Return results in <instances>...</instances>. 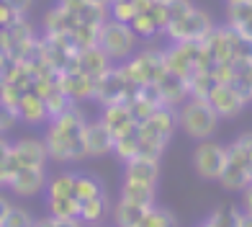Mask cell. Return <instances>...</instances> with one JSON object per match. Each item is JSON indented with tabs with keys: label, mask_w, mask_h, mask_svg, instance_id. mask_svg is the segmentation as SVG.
<instances>
[{
	"label": "cell",
	"mask_w": 252,
	"mask_h": 227,
	"mask_svg": "<svg viewBox=\"0 0 252 227\" xmlns=\"http://www.w3.org/2000/svg\"><path fill=\"white\" fill-rule=\"evenodd\" d=\"M5 3H8L10 8H13L16 13H21V10H26V8L31 5V0H5Z\"/></svg>",
	"instance_id": "30"
},
{
	"label": "cell",
	"mask_w": 252,
	"mask_h": 227,
	"mask_svg": "<svg viewBox=\"0 0 252 227\" xmlns=\"http://www.w3.org/2000/svg\"><path fill=\"white\" fill-rule=\"evenodd\" d=\"M100 124L111 132L113 140L121 137L124 132H129V129L136 127V121L131 119L129 106H126V104H108L106 111H103V116H100Z\"/></svg>",
	"instance_id": "11"
},
{
	"label": "cell",
	"mask_w": 252,
	"mask_h": 227,
	"mask_svg": "<svg viewBox=\"0 0 252 227\" xmlns=\"http://www.w3.org/2000/svg\"><path fill=\"white\" fill-rule=\"evenodd\" d=\"M216 181H219L226 191H242L252 181V160L237 142L226 145V160H224V168H221V176Z\"/></svg>",
	"instance_id": "3"
},
{
	"label": "cell",
	"mask_w": 252,
	"mask_h": 227,
	"mask_svg": "<svg viewBox=\"0 0 252 227\" xmlns=\"http://www.w3.org/2000/svg\"><path fill=\"white\" fill-rule=\"evenodd\" d=\"M57 88H60L70 101L93 98L95 77L88 75V73H83V70H62L60 77H57Z\"/></svg>",
	"instance_id": "7"
},
{
	"label": "cell",
	"mask_w": 252,
	"mask_h": 227,
	"mask_svg": "<svg viewBox=\"0 0 252 227\" xmlns=\"http://www.w3.org/2000/svg\"><path fill=\"white\" fill-rule=\"evenodd\" d=\"M16 121H18V111L0 101V132H8Z\"/></svg>",
	"instance_id": "26"
},
{
	"label": "cell",
	"mask_w": 252,
	"mask_h": 227,
	"mask_svg": "<svg viewBox=\"0 0 252 227\" xmlns=\"http://www.w3.org/2000/svg\"><path fill=\"white\" fill-rule=\"evenodd\" d=\"M108 212V201H106V194H95L90 199H83L80 201V222H100L103 214Z\"/></svg>",
	"instance_id": "18"
},
{
	"label": "cell",
	"mask_w": 252,
	"mask_h": 227,
	"mask_svg": "<svg viewBox=\"0 0 252 227\" xmlns=\"http://www.w3.org/2000/svg\"><path fill=\"white\" fill-rule=\"evenodd\" d=\"M75 176L77 173H57L49 181V196H75Z\"/></svg>",
	"instance_id": "21"
},
{
	"label": "cell",
	"mask_w": 252,
	"mask_h": 227,
	"mask_svg": "<svg viewBox=\"0 0 252 227\" xmlns=\"http://www.w3.org/2000/svg\"><path fill=\"white\" fill-rule=\"evenodd\" d=\"M16 111H18V119H24L29 124H39L44 119H49L47 104H44V98L36 90H24L18 98V104H16Z\"/></svg>",
	"instance_id": "14"
},
{
	"label": "cell",
	"mask_w": 252,
	"mask_h": 227,
	"mask_svg": "<svg viewBox=\"0 0 252 227\" xmlns=\"http://www.w3.org/2000/svg\"><path fill=\"white\" fill-rule=\"evenodd\" d=\"M83 147H85V155H93V157H100L113 150V137L111 132L103 127L100 121H93V124H85L83 129Z\"/></svg>",
	"instance_id": "10"
},
{
	"label": "cell",
	"mask_w": 252,
	"mask_h": 227,
	"mask_svg": "<svg viewBox=\"0 0 252 227\" xmlns=\"http://www.w3.org/2000/svg\"><path fill=\"white\" fill-rule=\"evenodd\" d=\"M155 186L152 184H142V181H131L124 178L121 184V199L134 201V204H144V207H152L155 204Z\"/></svg>",
	"instance_id": "16"
},
{
	"label": "cell",
	"mask_w": 252,
	"mask_h": 227,
	"mask_svg": "<svg viewBox=\"0 0 252 227\" xmlns=\"http://www.w3.org/2000/svg\"><path fill=\"white\" fill-rule=\"evenodd\" d=\"M157 85V93H159V101H162V106H180L183 101L188 98V88H186V80L173 73H165L159 80L155 83Z\"/></svg>",
	"instance_id": "12"
},
{
	"label": "cell",
	"mask_w": 252,
	"mask_h": 227,
	"mask_svg": "<svg viewBox=\"0 0 252 227\" xmlns=\"http://www.w3.org/2000/svg\"><path fill=\"white\" fill-rule=\"evenodd\" d=\"M178 124L190 134V137L209 140V137H214L216 127H219V114L214 111L209 98L190 96L188 101H183L178 106Z\"/></svg>",
	"instance_id": "2"
},
{
	"label": "cell",
	"mask_w": 252,
	"mask_h": 227,
	"mask_svg": "<svg viewBox=\"0 0 252 227\" xmlns=\"http://www.w3.org/2000/svg\"><path fill=\"white\" fill-rule=\"evenodd\" d=\"M165 31L173 41H203L214 31V21L209 18V13H203L198 8H190L186 16L167 24Z\"/></svg>",
	"instance_id": "4"
},
{
	"label": "cell",
	"mask_w": 252,
	"mask_h": 227,
	"mask_svg": "<svg viewBox=\"0 0 252 227\" xmlns=\"http://www.w3.org/2000/svg\"><path fill=\"white\" fill-rule=\"evenodd\" d=\"M224 160H226V147L219 145V142L201 140V145L196 147V152H193V168H196V173L206 181H216L221 176Z\"/></svg>",
	"instance_id": "6"
},
{
	"label": "cell",
	"mask_w": 252,
	"mask_h": 227,
	"mask_svg": "<svg viewBox=\"0 0 252 227\" xmlns=\"http://www.w3.org/2000/svg\"><path fill=\"white\" fill-rule=\"evenodd\" d=\"M239 147H242V150L247 152V157L252 160V132H245V134H239V137L234 140Z\"/></svg>",
	"instance_id": "28"
},
{
	"label": "cell",
	"mask_w": 252,
	"mask_h": 227,
	"mask_svg": "<svg viewBox=\"0 0 252 227\" xmlns=\"http://www.w3.org/2000/svg\"><path fill=\"white\" fill-rule=\"evenodd\" d=\"M8 209H10V201L0 194V227H3V222H5V214H8Z\"/></svg>",
	"instance_id": "31"
},
{
	"label": "cell",
	"mask_w": 252,
	"mask_h": 227,
	"mask_svg": "<svg viewBox=\"0 0 252 227\" xmlns=\"http://www.w3.org/2000/svg\"><path fill=\"white\" fill-rule=\"evenodd\" d=\"M100 184L93 178V176H75V199L77 201H83V199H90V196H95L100 194Z\"/></svg>",
	"instance_id": "22"
},
{
	"label": "cell",
	"mask_w": 252,
	"mask_h": 227,
	"mask_svg": "<svg viewBox=\"0 0 252 227\" xmlns=\"http://www.w3.org/2000/svg\"><path fill=\"white\" fill-rule=\"evenodd\" d=\"M242 209H245V225H252V181L242 189Z\"/></svg>",
	"instance_id": "27"
},
{
	"label": "cell",
	"mask_w": 252,
	"mask_h": 227,
	"mask_svg": "<svg viewBox=\"0 0 252 227\" xmlns=\"http://www.w3.org/2000/svg\"><path fill=\"white\" fill-rule=\"evenodd\" d=\"M8 150H10V142H8L5 137H0V160H3V157L8 155Z\"/></svg>",
	"instance_id": "32"
},
{
	"label": "cell",
	"mask_w": 252,
	"mask_h": 227,
	"mask_svg": "<svg viewBox=\"0 0 252 227\" xmlns=\"http://www.w3.org/2000/svg\"><path fill=\"white\" fill-rule=\"evenodd\" d=\"M10 150H13V155L18 157L21 165H44L49 157L44 140H33V137L18 140L16 145H10Z\"/></svg>",
	"instance_id": "15"
},
{
	"label": "cell",
	"mask_w": 252,
	"mask_h": 227,
	"mask_svg": "<svg viewBox=\"0 0 252 227\" xmlns=\"http://www.w3.org/2000/svg\"><path fill=\"white\" fill-rule=\"evenodd\" d=\"M234 31H237V34H239V37H242V39L252 41V10H250V16H247V21H245V24L239 26V29H234Z\"/></svg>",
	"instance_id": "29"
},
{
	"label": "cell",
	"mask_w": 252,
	"mask_h": 227,
	"mask_svg": "<svg viewBox=\"0 0 252 227\" xmlns=\"http://www.w3.org/2000/svg\"><path fill=\"white\" fill-rule=\"evenodd\" d=\"M126 178L157 186V178H159V160H157V157H144V155L129 157V160H126Z\"/></svg>",
	"instance_id": "13"
},
{
	"label": "cell",
	"mask_w": 252,
	"mask_h": 227,
	"mask_svg": "<svg viewBox=\"0 0 252 227\" xmlns=\"http://www.w3.org/2000/svg\"><path fill=\"white\" fill-rule=\"evenodd\" d=\"M206 98H209V104L214 106V111L219 114V119L221 116L224 119H232V116H237V114L245 109V98L239 96L229 83H216Z\"/></svg>",
	"instance_id": "8"
},
{
	"label": "cell",
	"mask_w": 252,
	"mask_h": 227,
	"mask_svg": "<svg viewBox=\"0 0 252 227\" xmlns=\"http://www.w3.org/2000/svg\"><path fill=\"white\" fill-rule=\"evenodd\" d=\"M136 34L129 24L124 21H103L100 29H98V39H95V47L108 57L111 62H126L129 57L136 52Z\"/></svg>",
	"instance_id": "1"
},
{
	"label": "cell",
	"mask_w": 252,
	"mask_h": 227,
	"mask_svg": "<svg viewBox=\"0 0 252 227\" xmlns=\"http://www.w3.org/2000/svg\"><path fill=\"white\" fill-rule=\"evenodd\" d=\"M206 225L209 227H221V225H239L242 227L245 225V214L239 212V209H234V207H221V209H216L209 220H206Z\"/></svg>",
	"instance_id": "20"
},
{
	"label": "cell",
	"mask_w": 252,
	"mask_h": 227,
	"mask_svg": "<svg viewBox=\"0 0 252 227\" xmlns=\"http://www.w3.org/2000/svg\"><path fill=\"white\" fill-rule=\"evenodd\" d=\"M150 207H144V204H134V201H126L121 199L116 207H113V220L124 227H142L144 222V214Z\"/></svg>",
	"instance_id": "17"
},
{
	"label": "cell",
	"mask_w": 252,
	"mask_h": 227,
	"mask_svg": "<svg viewBox=\"0 0 252 227\" xmlns=\"http://www.w3.org/2000/svg\"><path fill=\"white\" fill-rule=\"evenodd\" d=\"M44 145H47L49 157L57 160V163H70V160L85 157L83 137H75V134L64 132L62 127H57L54 121L49 124V132H47V137H44Z\"/></svg>",
	"instance_id": "5"
},
{
	"label": "cell",
	"mask_w": 252,
	"mask_h": 227,
	"mask_svg": "<svg viewBox=\"0 0 252 227\" xmlns=\"http://www.w3.org/2000/svg\"><path fill=\"white\" fill-rule=\"evenodd\" d=\"M31 225H36L31 214H29L26 209L13 207V204H10V209H8V214H5V222H3V227H31Z\"/></svg>",
	"instance_id": "25"
},
{
	"label": "cell",
	"mask_w": 252,
	"mask_h": 227,
	"mask_svg": "<svg viewBox=\"0 0 252 227\" xmlns=\"http://www.w3.org/2000/svg\"><path fill=\"white\" fill-rule=\"evenodd\" d=\"M44 186H47V170H44V165H21L8 189L18 196H33Z\"/></svg>",
	"instance_id": "9"
},
{
	"label": "cell",
	"mask_w": 252,
	"mask_h": 227,
	"mask_svg": "<svg viewBox=\"0 0 252 227\" xmlns=\"http://www.w3.org/2000/svg\"><path fill=\"white\" fill-rule=\"evenodd\" d=\"M136 127H139V124H136ZM136 127L129 129V132H124L121 137L113 140V150H116V155L121 157L124 163L136 155V145H139V129H136Z\"/></svg>",
	"instance_id": "19"
},
{
	"label": "cell",
	"mask_w": 252,
	"mask_h": 227,
	"mask_svg": "<svg viewBox=\"0 0 252 227\" xmlns=\"http://www.w3.org/2000/svg\"><path fill=\"white\" fill-rule=\"evenodd\" d=\"M18 168H21L18 157L13 155V150H8V155L0 160V189H8V186H10V181H13V176H16Z\"/></svg>",
	"instance_id": "24"
},
{
	"label": "cell",
	"mask_w": 252,
	"mask_h": 227,
	"mask_svg": "<svg viewBox=\"0 0 252 227\" xmlns=\"http://www.w3.org/2000/svg\"><path fill=\"white\" fill-rule=\"evenodd\" d=\"M173 225H175L173 212H167V209H157L155 204H152L150 209H147L144 222H142V227H173Z\"/></svg>",
	"instance_id": "23"
}]
</instances>
